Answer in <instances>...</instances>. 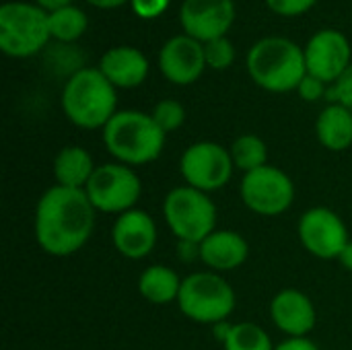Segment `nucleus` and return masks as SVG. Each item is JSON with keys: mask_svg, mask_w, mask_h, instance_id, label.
Wrapping results in <instances>:
<instances>
[{"mask_svg": "<svg viewBox=\"0 0 352 350\" xmlns=\"http://www.w3.org/2000/svg\"><path fill=\"white\" fill-rule=\"evenodd\" d=\"M97 210L85 190L62 186L47 188L35 206L33 235L41 252L54 258H68L80 252L95 229Z\"/></svg>", "mask_w": 352, "mask_h": 350, "instance_id": "1", "label": "nucleus"}, {"mask_svg": "<svg viewBox=\"0 0 352 350\" xmlns=\"http://www.w3.org/2000/svg\"><path fill=\"white\" fill-rule=\"evenodd\" d=\"M60 105L68 122L82 130H103L120 111L118 89L99 68L74 70L62 89Z\"/></svg>", "mask_w": 352, "mask_h": 350, "instance_id": "2", "label": "nucleus"}, {"mask_svg": "<svg viewBox=\"0 0 352 350\" xmlns=\"http://www.w3.org/2000/svg\"><path fill=\"white\" fill-rule=\"evenodd\" d=\"M101 132L109 157L128 167L155 163L167 138L153 116L138 109H120Z\"/></svg>", "mask_w": 352, "mask_h": 350, "instance_id": "3", "label": "nucleus"}, {"mask_svg": "<svg viewBox=\"0 0 352 350\" xmlns=\"http://www.w3.org/2000/svg\"><path fill=\"white\" fill-rule=\"evenodd\" d=\"M245 64L252 80L268 93L297 91L307 74L305 52L293 39L280 35L258 39L250 47Z\"/></svg>", "mask_w": 352, "mask_h": 350, "instance_id": "4", "label": "nucleus"}, {"mask_svg": "<svg viewBox=\"0 0 352 350\" xmlns=\"http://www.w3.org/2000/svg\"><path fill=\"white\" fill-rule=\"evenodd\" d=\"M237 295L233 287L212 270H200L184 276L177 297L179 311L202 326L227 322L235 311Z\"/></svg>", "mask_w": 352, "mask_h": 350, "instance_id": "5", "label": "nucleus"}, {"mask_svg": "<svg viewBox=\"0 0 352 350\" xmlns=\"http://www.w3.org/2000/svg\"><path fill=\"white\" fill-rule=\"evenodd\" d=\"M163 217L177 241L202 243L217 231V206L210 194L190 186H177L163 200Z\"/></svg>", "mask_w": 352, "mask_h": 350, "instance_id": "6", "label": "nucleus"}, {"mask_svg": "<svg viewBox=\"0 0 352 350\" xmlns=\"http://www.w3.org/2000/svg\"><path fill=\"white\" fill-rule=\"evenodd\" d=\"M47 10L31 2H4L0 6V50L12 58H29L50 41Z\"/></svg>", "mask_w": 352, "mask_h": 350, "instance_id": "7", "label": "nucleus"}, {"mask_svg": "<svg viewBox=\"0 0 352 350\" xmlns=\"http://www.w3.org/2000/svg\"><path fill=\"white\" fill-rule=\"evenodd\" d=\"M85 194L97 212L120 217L138 208L136 204L142 196V182L134 167L111 161L97 165Z\"/></svg>", "mask_w": 352, "mask_h": 350, "instance_id": "8", "label": "nucleus"}, {"mask_svg": "<svg viewBox=\"0 0 352 350\" xmlns=\"http://www.w3.org/2000/svg\"><path fill=\"white\" fill-rule=\"evenodd\" d=\"M295 182L287 171L274 165H264L256 171L243 173L239 184V198L248 210L260 217H280L295 202Z\"/></svg>", "mask_w": 352, "mask_h": 350, "instance_id": "9", "label": "nucleus"}, {"mask_svg": "<svg viewBox=\"0 0 352 350\" xmlns=\"http://www.w3.org/2000/svg\"><path fill=\"white\" fill-rule=\"evenodd\" d=\"M235 165L227 146L212 140L190 144L179 159V173L186 186L200 192H219L233 177Z\"/></svg>", "mask_w": 352, "mask_h": 350, "instance_id": "10", "label": "nucleus"}, {"mask_svg": "<svg viewBox=\"0 0 352 350\" xmlns=\"http://www.w3.org/2000/svg\"><path fill=\"white\" fill-rule=\"evenodd\" d=\"M297 235L303 250L318 260H338L351 241L346 223L328 206L307 208L299 217Z\"/></svg>", "mask_w": 352, "mask_h": 350, "instance_id": "11", "label": "nucleus"}, {"mask_svg": "<svg viewBox=\"0 0 352 350\" xmlns=\"http://www.w3.org/2000/svg\"><path fill=\"white\" fill-rule=\"evenodd\" d=\"M303 52L307 74H314L328 85L336 83L352 64L351 41L338 29H322L314 33Z\"/></svg>", "mask_w": 352, "mask_h": 350, "instance_id": "12", "label": "nucleus"}, {"mask_svg": "<svg viewBox=\"0 0 352 350\" xmlns=\"http://www.w3.org/2000/svg\"><path fill=\"white\" fill-rule=\"evenodd\" d=\"M159 70L161 74L179 87L196 83L208 68L204 58V43L190 35H173L159 50Z\"/></svg>", "mask_w": 352, "mask_h": 350, "instance_id": "13", "label": "nucleus"}, {"mask_svg": "<svg viewBox=\"0 0 352 350\" xmlns=\"http://www.w3.org/2000/svg\"><path fill=\"white\" fill-rule=\"evenodd\" d=\"M184 33L206 43L217 37H227L235 21L233 0H184L179 10Z\"/></svg>", "mask_w": 352, "mask_h": 350, "instance_id": "14", "label": "nucleus"}, {"mask_svg": "<svg viewBox=\"0 0 352 350\" xmlns=\"http://www.w3.org/2000/svg\"><path fill=\"white\" fill-rule=\"evenodd\" d=\"M157 239V223L142 208H132L116 217L111 225V243L116 252L128 260H144L146 256H151Z\"/></svg>", "mask_w": 352, "mask_h": 350, "instance_id": "15", "label": "nucleus"}, {"mask_svg": "<svg viewBox=\"0 0 352 350\" xmlns=\"http://www.w3.org/2000/svg\"><path fill=\"white\" fill-rule=\"evenodd\" d=\"M270 320L287 338H307L318 324V311L307 293L283 289L270 301Z\"/></svg>", "mask_w": 352, "mask_h": 350, "instance_id": "16", "label": "nucleus"}, {"mask_svg": "<svg viewBox=\"0 0 352 350\" xmlns=\"http://www.w3.org/2000/svg\"><path fill=\"white\" fill-rule=\"evenodd\" d=\"M248 239L231 229H217L200 243V262L217 274L241 268L248 262Z\"/></svg>", "mask_w": 352, "mask_h": 350, "instance_id": "17", "label": "nucleus"}, {"mask_svg": "<svg viewBox=\"0 0 352 350\" xmlns=\"http://www.w3.org/2000/svg\"><path fill=\"white\" fill-rule=\"evenodd\" d=\"M99 70L116 89H134L148 76V58L138 47L116 45L101 56Z\"/></svg>", "mask_w": 352, "mask_h": 350, "instance_id": "18", "label": "nucleus"}, {"mask_svg": "<svg viewBox=\"0 0 352 350\" xmlns=\"http://www.w3.org/2000/svg\"><path fill=\"white\" fill-rule=\"evenodd\" d=\"M97 165L91 157V153L85 146L68 144L58 151L54 157V179L56 186L70 188V190H85L95 173Z\"/></svg>", "mask_w": 352, "mask_h": 350, "instance_id": "19", "label": "nucleus"}, {"mask_svg": "<svg viewBox=\"0 0 352 350\" xmlns=\"http://www.w3.org/2000/svg\"><path fill=\"white\" fill-rule=\"evenodd\" d=\"M316 136L320 144L332 153L352 146V111L344 105L328 103L316 120Z\"/></svg>", "mask_w": 352, "mask_h": 350, "instance_id": "20", "label": "nucleus"}, {"mask_svg": "<svg viewBox=\"0 0 352 350\" xmlns=\"http://www.w3.org/2000/svg\"><path fill=\"white\" fill-rule=\"evenodd\" d=\"M184 278L169 266L153 264L146 266L138 276V293L144 301L153 305L177 303Z\"/></svg>", "mask_w": 352, "mask_h": 350, "instance_id": "21", "label": "nucleus"}, {"mask_svg": "<svg viewBox=\"0 0 352 350\" xmlns=\"http://www.w3.org/2000/svg\"><path fill=\"white\" fill-rule=\"evenodd\" d=\"M229 153H231L235 169H239L241 173H250V171H256V169L268 165V146H266L264 138H260L258 134L237 136L231 142Z\"/></svg>", "mask_w": 352, "mask_h": 350, "instance_id": "22", "label": "nucleus"}, {"mask_svg": "<svg viewBox=\"0 0 352 350\" xmlns=\"http://www.w3.org/2000/svg\"><path fill=\"white\" fill-rule=\"evenodd\" d=\"M47 25H50V35L54 39L62 43H72L87 31L89 19L78 6L70 4L47 12Z\"/></svg>", "mask_w": 352, "mask_h": 350, "instance_id": "23", "label": "nucleus"}, {"mask_svg": "<svg viewBox=\"0 0 352 350\" xmlns=\"http://www.w3.org/2000/svg\"><path fill=\"white\" fill-rule=\"evenodd\" d=\"M221 347L223 350H274L276 344L262 326L254 322H237L231 326Z\"/></svg>", "mask_w": 352, "mask_h": 350, "instance_id": "24", "label": "nucleus"}, {"mask_svg": "<svg viewBox=\"0 0 352 350\" xmlns=\"http://www.w3.org/2000/svg\"><path fill=\"white\" fill-rule=\"evenodd\" d=\"M151 116L165 134L179 130L184 126V122H186V109L177 99H161L153 107Z\"/></svg>", "mask_w": 352, "mask_h": 350, "instance_id": "25", "label": "nucleus"}, {"mask_svg": "<svg viewBox=\"0 0 352 350\" xmlns=\"http://www.w3.org/2000/svg\"><path fill=\"white\" fill-rule=\"evenodd\" d=\"M206 66L212 70H227L235 60V47L227 37H217L204 43Z\"/></svg>", "mask_w": 352, "mask_h": 350, "instance_id": "26", "label": "nucleus"}, {"mask_svg": "<svg viewBox=\"0 0 352 350\" xmlns=\"http://www.w3.org/2000/svg\"><path fill=\"white\" fill-rule=\"evenodd\" d=\"M326 99H328L330 103L344 105L346 109H351L352 111V64L344 70V74H342L336 83H332V85L328 87Z\"/></svg>", "mask_w": 352, "mask_h": 350, "instance_id": "27", "label": "nucleus"}, {"mask_svg": "<svg viewBox=\"0 0 352 350\" xmlns=\"http://www.w3.org/2000/svg\"><path fill=\"white\" fill-rule=\"evenodd\" d=\"M328 83H324L322 78L314 76V74H305L303 80L299 83L297 87V93L303 101L307 103H314V101H320V99H326L328 95Z\"/></svg>", "mask_w": 352, "mask_h": 350, "instance_id": "28", "label": "nucleus"}, {"mask_svg": "<svg viewBox=\"0 0 352 350\" xmlns=\"http://www.w3.org/2000/svg\"><path fill=\"white\" fill-rule=\"evenodd\" d=\"M318 0H266L268 8L280 17H299L307 12Z\"/></svg>", "mask_w": 352, "mask_h": 350, "instance_id": "29", "label": "nucleus"}, {"mask_svg": "<svg viewBox=\"0 0 352 350\" xmlns=\"http://www.w3.org/2000/svg\"><path fill=\"white\" fill-rule=\"evenodd\" d=\"M130 4H132V10L136 17L151 21V19L161 17L169 8L171 0H132Z\"/></svg>", "mask_w": 352, "mask_h": 350, "instance_id": "30", "label": "nucleus"}, {"mask_svg": "<svg viewBox=\"0 0 352 350\" xmlns=\"http://www.w3.org/2000/svg\"><path fill=\"white\" fill-rule=\"evenodd\" d=\"M177 258L182 262H196L200 260V243L194 241H177Z\"/></svg>", "mask_w": 352, "mask_h": 350, "instance_id": "31", "label": "nucleus"}, {"mask_svg": "<svg viewBox=\"0 0 352 350\" xmlns=\"http://www.w3.org/2000/svg\"><path fill=\"white\" fill-rule=\"evenodd\" d=\"M274 350H320L318 344L309 338H287L280 344H276Z\"/></svg>", "mask_w": 352, "mask_h": 350, "instance_id": "32", "label": "nucleus"}, {"mask_svg": "<svg viewBox=\"0 0 352 350\" xmlns=\"http://www.w3.org/2000/svg\"><path fill=\"white\" fill-rule=\"evenodd\" d=\"M231 326H233V324H231L229 320H227V322H219V324H214V326H212V336L223 344V342H225V338H227V334H229V330H231Z\"/></svg>", "mask_w": 352, "mask_h": 350, "instance_id": "33", "label": "nucleus"}, {"mask_svg": "<svg viewBox=\"0 0 352 350\" xmlns=\"http://www.w3.org/2000/svg\"><path fill=\"white\" fill-rule=\"evenodd\" d=\"M37 6H41L43 10L52 12V10H58V8H64V6H70L72 0H35Z\"/></svg>", "mask_w": 352, "mask_h": 350, "instance_id": "34", "label": "nucleus"}, {"mask_svg": "<svg viewBox=\"0 0 352 350\" xmlns=\"http://www.w3.org/2000/svg\"><path fill=\"white\" fill-rule=\"evenodd\" d=\"M338 262H340V266H342L344 270L352 272V239L346 243V248L342 250V254L338 256Z\"/></svg>", "mask_w": 352, "mask_h": 350, "instance_id": "35", "label": "nucleus"}, {"mask_svg": "<svg viewBox=\"0 0 352 350\" xmlns=\"http://www.w3.org/2000/svg\"><path fill=\"white\" fill-rule=\"evenodd\" d=\"M89 4L97 6V8H103V10H109V8H118L126 2H132V0H87Z\"/></svg>", "mask_w": 352, "mask_h": 350, "instance_id": "36", "label": "nucleus"}]
</instances>
